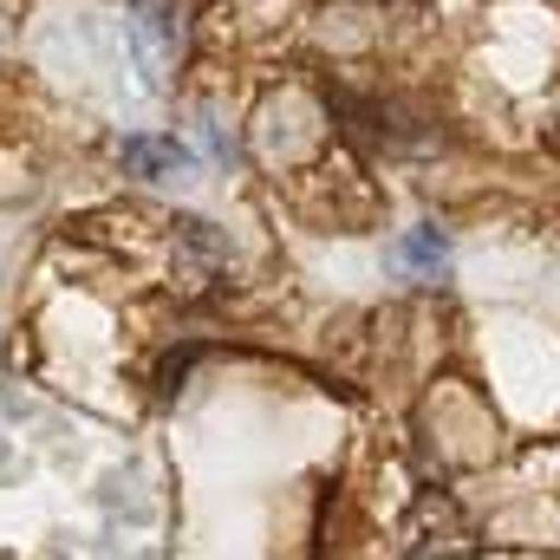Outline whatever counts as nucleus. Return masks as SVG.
<instances>
[{"label": "nucleus", "instance_id": "2", "mask_svg": "<svg viewBox=\"0 0 560 560\" xmlns=\"http://www.w3.org/2000/svg\"><path fill=\"white\" fill-rule=\"evenodd\" d=\"M118 170L131 183H183V176L202 170V150L189 138H176V131H131L118 143Z\"/></svg>", "mask_w": 560, "mask_h": 560}, {"label": "nucleus", "instance_id": "3", "mask_svg": "<svg viewBox=\"0 0 560 560\" xmlns=\"http://www.w3.org/2000/svg\"><path fill=\"white\" fill-rule=\"evenodd\" d=\"M385 261H392V275L411 280V287H443L450 268H456L450 229H436V222H411V229H398L392 248H385Z\"/></svg>", "mask_w": 560, "mask_h": 560}, {"label": "nucleus", "instance_id": "6", "mask_svg": "<svg viewBox=\"0 0 560 560\" xmlns=\"http://www.w3.org/2000/svg\"><path fill=\"white\" fill-rule=\"evenodd\" d=\"M378 7H405V0H378ZM411 7H418V0H411Z\"/></svg>", "mask_w": 560, "mask_h": 560}, {"label": "nucleus", "instance_id": "5", "mask_svg": "<svg viewBox=\"0 0 560 560\" xmlns=\"http://www.w3.org/2000/svg\"><path fill=\"white\" fill-rule=\"evenodd\" d=\"M196 143H202V156L215 163V170H229V163H242V138H235V125L215 112V105H196Z\"/></svg>", "mask_w": 560, "mask_h": 560}, {"label": "nucleus", "instance_id": "1", "mask_svg": "<svg viewBox=\"0 0 560 560\" xmlns=\"http://www.w3.org/2000/svg\"><path fill=\"white\" fill-rule=\"evenodd\" d=\"M125 39L138 52L143 85L170 92V72H183V59H189V7L183 0H131Z\"/></svg>", "mask_w": 560, "mask_h": 560}, {"label": "nucleus", "instance_id": "4", "mask_svg": "<svg viewBox=\"0 0 560 560\" xmlns=\"http://www.w3.org/2000/svg\"><path fill=\"white\" fill-rule=\"evenodd\" d=\"M163 229H170V255H176L183 275H209V280L229 275V261H235L229 229H215V222H202V215H170Z\"/></svg>", "mask_w": 560, "mask_h": 560}]
</instances>
